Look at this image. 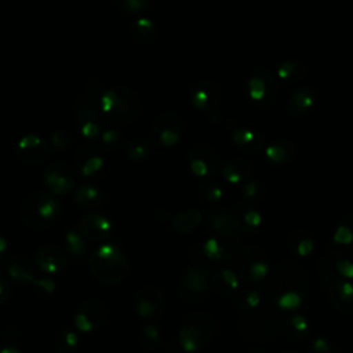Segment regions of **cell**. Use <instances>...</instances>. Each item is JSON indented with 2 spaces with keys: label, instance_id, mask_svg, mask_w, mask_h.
Returning <instances> with one entry per match:
<instances>
[{
  "label": "cell",
  "instance_id": "6da1fadb",
  "mask_svg": "<svg viewBox=\"0 0 353 353\" xmlns=\"http://www.w3.org/2000/svg\"><path fill=\"white\" fill-rule=\"evenodd\" d=\"M309 287L307 270L295 261H283L270 269L266 294L273 305L284 310L301 306Z\"/></svg>",
  "mask_w": 353,
  "mask_h": 353
},
{
  "label": "cell",
  "instance_id": "7a4b0ae2",
  "mask_svg": "<svg viewBox=\"0 0 353 353\" xmlns=\"http://www.w3.org/2000/svg\"><path fill=\"white\" fill-rule=\"evenodd\" d=\"M108 90L103 80L91 77L73 103V119L80 134L92 141L105 131L106 119L101 110V99Z\"/></svg>",
  "mask_w": 353,
  "mask_h": 353
},
{
  "label": "cell",
  "instance_id": "3957f363",
  "mask_svg": "<svg viewBox=\"0 0 353 353\" xmlns=\"http://www.w3.org/2000/svg\"><path fill=\"white\" fill-rule=\"evenodd\" d=\"M88 269L98 281L114 285L125 280L130 272L128 261L117 243H103L88 258Z\"/></svg>",
  "mask_w": 353,
  "mask_h": 353
},
{
  "label": "cell",
  "instance_id": "277c9868",
  "mask_svg": "<svg viewBox=\"0 0 353 353\" xmlns=\"http://www.w3.org/2000/svg\"><path fill=\"white\" fill-rule=\"evenodd\" d=\"M101 110L106 121L117 127L128 125L138 116L139 97L127 85H113L102 95Z\"/></svg>",
  "mask_w": 353,
  "mask_h": 353
},
{
  "label": "cell",
  "instance_id": "5b68a950",
  "mask_svg": "<svg viewBox=\"0 0 353 353\" xmlns=\"http://www.w3.org/2000/svg\"><path fill=\"white\" fill-rule=\"evenodd\" d=\"M61 212L59 203L50 194L34 192L21 204L19 216L30 229H44L52 225Z\"/></svg>",
  "mask_w": 353,
  "mask_h": 353
},
{
  "label": "cell",
  "instance_id": "8992f818",
  "mask_svg": "<svg viewBox=\"0 0 353 353\" xmlns=\"http://www.w3.org/2000/svg\"><path fill=\"white\" fill-rule=\"evenodd\" d=\"M214 331V319L204 312H194L182 320L178 331V341L183 350L196 352L203 349L211 341Z\"/></svg>",
  "mask_w": 353,
  "mask_h": 353
},
{
  "label": "cell",
  "instance_id": "52a82bcc",
  "mask_svg": "<svg viewBox=\"0 0 353 353\" xmlns=\"http://www.w3.org/2000/svg\"><path fill=\"white\" fill-rule=\"evenodd\" d=\"M237 276L239 280L251 284L262 283L270 273V262L268 252L258 244L247 245L237 255Z\"/></svg>",
  "mask_w": 353,
  "mask_h": 353
},
{
  "label": "cell",
  "instance_id": "ba28073f",
  "mask_svg": "<svg viewBox=\"0 0 353 353\" xmlns=\"http://www.w3.org/2000/svg\"><path fill=\"white\" fill-rule=\"evenodd\" d=\"M237 328L240 335L252 342H263L274 336L276 323L272 313L263 307L240 313Z\"/></svg>",
  "mask_w": 353,
  "mask_h": 353
},
{
  "label": "cell",
  "instance_id": "9c48e42d",
  "mask_svg": "<svg viewBox=\"0 0 353 353\" xmlns=\"http://www.w3.org/2000/svg\"><path fill=\"white\" fill-rule=\"evenodd\" d=\"M182 134V119L174 112H161L153 120L150 128V143L157 148H172L181 141Z\"/></svg>",
  "mask_w": 353,
  "mask_h": 353
},
{
  "label": "cell",
  "instance_id": "30bf717a",
  "mask_svg": "<svg viewBox=\"0 0 353 353\" xmlns=\"http://www.w3.org/2000/svg\"><path fill=\"white\" fill-rule=\"evenodd\" d=\"M190 171L203 179H212L222 168L219 152L208 143H196L186 156Z\"/></svg>",
  "mask_w": 353,
  "mask_h": 353
},
{
  "label": "cell",
  "instance_id": "8fae6325",
  "mask_svg": "<svg viewBox=\"0 0 353 353\" xmlns=\"http://www.w3.org/2000/svg\"><path fill=\"white\" fill-rule=\"evenodd\" d=\"M240 247V234L234 230L211 233L203 244V254L215 262H223L234 256Z\"/></svg>",
  "mask_w": 353,
  "mask_h": 353
},
{
  "label": "cell",
  "instance_id": "7c38bea8",
  "mask_svg": "<svg viewBox=\"0 0 353 353\" xmlns=\"http://www.w3.org/2000/svg\"><path fill=\"white\" fill-rule=\"evenodd\" d=\"M277 87L274 74L265 68L255 69L247 80V94L250 99L261 106H268L274 101Z\"/></svg>",
  "mask_w": 353,
  "mask_h": 353
},
{
  "label": "cell",
  "instance_id": "4fadbf2b",
  "mask_svg": "<svg viewBox=\"0 0 353 353\" xmlns=\"http://www.w3.org/2000/svg\"><path fill=\"white\" fill-rule=\"evenodd\" d=\"M211 287L210 274L200 265H190L185 269L181 277V295L189 302H197L207 296Z\"/></svg>",
  "mask_w": 353,
  "mask_h": 353
},
{
  "label": "cell",
  "instance_id": "5bb4252c",
  "mask_svg": "<svg viewBox=\"0 0 353 353\" xmlns=\"http://www.w3.org/2000/svg\"><path fill=\"white\" fill-rule=\"evenodd\" d=\"M106 319V307L105 305L95 298H88L76 307L74 312V325L77 330L83 332L95 331L102 327Z\"/></svg>",
  "mask_w": 353,
  "mask_h": 353
},
{
  "label": "cell",
  "instance_id": "9a60e30c",
  "mask_svg": "<svg viewBox=\"0 0 353 353\" xmlns=\"http://www.w3.org/2000/svg\"><path fill=\"white\" fill-rule=\"evenodd\" d=\"M43 182L51 193L62 196L74 188L76 172L65 163H54L44 168Z\"/></svg>",
  "mask_w": 353,
  "mask_h": 353
},
{
  "label": "cell",
  "instance_id": "2e32d148",
  "mask_svg": "<svg viewBox=\"0 0 353 353\" xmlns=\"http://www.w3.org/2000/svg\"><path fill=\"white\" fill-rule=\"evenodd\" d=\"M137 314L143 320H156L164 310V296L161 290L154 285L139 288L134 298Z\"/></svg>",
  "mask_w": 353,
  "mask_h": 353
},
{
  "label": "cell",
  "instance_id": "e0dca14e",
  "mask_svg": "<svg viewBox=\"0 0 353 353\" xmlns=\"http://www.w3.org/2000/svg\"><path fill=\"white\" fill-rule=\"evenodd\" d=\"M189 98L192 105L204 113L215 112L221 101L219 88L210 80L200 79L194 81L189 90Z\"/></svg>",
  "mask_w": 353,
  "mask_h": 353
},
{
  "label": "cell",
  "instance_id": "ac0fdd59",
  "mask_svg": "<svg viewBox=\"0 0 353 353\" xmlns=\"http://www.w3.org/2000/svg\"><path fill=\"white\" fill-rule=\"evenodd\" d=\"M73 161L79 175L85 178L92 176L97 172H99L101 168L103 167V163H105L103 150L99 145L94 142L83 143L81 146H79Z\"/></svg>",
  "mask_w": 353,
  "mask_h": 353
},
{
  "label": "cell",
  "instance_id": "d6986e66",
  "mask_svg": "<svg viewBox=\"0 0 353 353\" xmlns=\"http://www.w3.org/2000/svg\"><path fill=\"white\" fill-rule=\"evenodd\" d=\"M15 154L23 163L37 164L50 156V143L37 134H28L17 142Z\"/></svg>",
  "mask_w": 353,
  "mask_h": 353
},
{
  "label": "cell",
  "instance_id": "ffe728a7",
  "mask_svg": "<svg viewBox=\"0 0 353 353\" xmlns=\"http://www.w3.org/2000/svg\"><path fill=\"white\" fill-rule=\"evenodd\" d=\"M233 229L240 234L255 233L262 225V215L259 210L247 201H239L230 210Z\"/></svg>",
  "mask_w": 353,
  "mask_h": 353
},
{
  "label": "cell",
  "instance_id": "44dd1931",
  "mask_svg": "<svg viewBox=\"0 0 353 353\" xmlns=\"http://www.w3.org/2000/svg\"><path fill=\"white\" fill-rule=\"evenodd\" d=\"M79 230L85 240L103 241L110 237L113 225L106 215L97 211H88L80 218Z\"/></svg>",
  "mask_w": 353,
  "mask_h": 353
},
{
  "label": "cell",
  "instance_id": "7402d4cb",
  "mask_svg": "<svg viewBox=\"0 0 353 353\" xmlns=\"http://www.w3.org/2000/svg\"><path fill=\"white\" fill-rule=\"evenodd\" d=\"M317 91L312 85H303L295 88L287 102H285V110L287 113L294 119H302L307 116L317 103Z\"/></svg>",
  "mask_w": 353,
  "mask_h": 353
},
{
  "label": "cell",
  "instance_id": "603a6c76",
  "mask_svg": "<svg viewBox=\"0 0 353 353\" xmlns=\"http://www.w3.org/2000/svg\"><path fill=\"white\" fill-rule=\"evenodd\" d=\"M34 265L47 276H54L66 269L68 256L58 247L44 244L34 252Z\"/></svg>",
  "mask_w": 353,
  "mask_h": 353
},
{
  "label": "cell",
  "instance_id": "cb8c5ba5",
  "mask_svg": "<svg viewBox=\"0 0 353 353\" xmlns=\"http://www.w3.org/2000/svg\"><path fill=\"white\" fill-rule=\"evenodd\" d=\"M330 303L341 313L347 314L353 312V283L338 277L325 288Z\"/></svg>",
  "mask_w": 353,
  "mask_h": 353
},
{
  "label": "cell",
  "instance_id": "d4e9b609",
  "mask_svg": "<svg viewBox=\"0 0 353 353\" xmlns=\"http://www.w3.org/2000/svg\"><path fill=\"white\" fill-rule=\"evenodd\" d=\"M232 142L244 153H258L266 148V138L263 132L252 128L233 130Z\"/></svg>",
  "mask_w": 353,
  "mask_h": 353
},
{
  "label": "cell",
  "instance_id": "484cf974",
  "mask_svg": "<svg viewBox=\"0 0 353 353\" xmlns=\"http://www.w3.org/2000/svg\"><path fill=\"white\" fill-rule=\"evenodd\" d=\"M296 154V146L294 141L288 138H279L265 148V157L273 165L290 164Z\"/></svg>",
  "mask_w": 353,
  "mask_h": 353
},
{
  "label": "cell",
  "instance_id": "4316f807",
  "mask_svg": "<svg viewBox=\"0 0 353 353\" xmlns=\"http://www.w3.org/2000/svg\"><path fill=\"white\" fill-rule=\"evenodd\" d=\"M287 245L294 255L299 258H306L313 254L316 248V239L310 230L303 228H296L290 232L287 239Z\"/></svg>",
  "mask_w": 353,
  "mask_h": 353
},
{
  "label": "cell",
  "instance_id": "83f0119b",
  "mask_svg": "<svg viewBox=\"0 0 353 353\" xmlns=\"http://www.w3.org/2000/svg\"><path fill=\"white\" fill-rule=\"evenodd\" d=\"M252 167L243 157H233L222 165V176L229 185H243L251 179Z\"/></svg>",
  "mask_w": 353,
  "mask_h": 353
},
{
  "label": "cell",
  "instance_id": "f1b7e54d",
  "mask_svg": "<svg viewBox=\"0 0 353 353\" xmlns=\"http://www.w3.org/2000/svg\"><path fill=\"white\" fill-rule=\"evenodd\" d=\"M8 276L17 283V284H34L36 283V273L33 263L25 256V255H14L8 265H7Z\"/></svg>",
  "mask_w": 353,
  "mask_h": 353
},
{
  "label": "cell",
  "instance_id": "f546056e",
  "mask_svg": "<svg viewBox=\"0 0 353 353\" xmlns=\"http://www.w3.org/2000/svg\"><path fill=\"white\" fill-rule=\"evenodd\" d=\"M210 280L214 290L222 296L233 295L240 284L237 273L233 269L225 266H219L218 269H215L212 276H210Z\"/></svg>",
  "mask_w": 353,
  "mask_h": 353
},
{
  "label": "cell",
  "instance_id": "4dcf8cb0",
  "mask_svg": "<svg viewBox=\"0 0 353 353\" xmlns=\"http://www.w3.org/2000/svg\"><path fill=\"white\" fill-rule=\"evenodd\" d=\"M203 222V212L197 208H188L171 218V226L175 233L186 236L197 230Z\"/></svg>",
  "mask_w": 353,
  "mask_h": 353
},
{
  "label": "cell",
  "instance_id": "1f68e13d",
  "mask_svg": "<svg viewBox=\"0 0 353 353\" xmlns=\"http://www.w3.org/2000/svg\"><path fill=\"white\" fill-rule=\"evenodd\" d=\"M76 204L87 211H94L103 201V192L94 183H83L74 190Z\"/></svg>",
  "mask_w": 353,
  "mask_h": 353
},
{
  "label": "cell",
  "instance_id": "d6a6232c",
  "mask_svg": "<svg viewBox=\"0 0 353 353\" xmlns=\"http://www.w3.org/2000/svg\"><path fill=\"white\" fill-rule=\"evenodd\" d=\"M130 33L137 43L150 44L157 39L159 29L152 19L146 17H139L131 22Z\"/></svg>",
  "mask_w": 353,
  "mask_h": 353
},
{
  "label": "cell",
  "instance_id": "836d02e7",
  "mask_svg": "<svg viewBox=\"0 0 353 353\" xmlns=\"http://www.w3.org/2000/svg\"><path fill=\"white\" fill-rule=\"evenodd\" d=\"M203 221L208 226V229L212 230V233L233 229L230 211L221 207L210 208L205 212H203Z\"/></svg>",
  "mask_w": 353,
  "mask_h": 353
},
{
  "label": "cell",
  "instance_id": "e575fe53",
  "mask_svg": "<svg viewBox=\"0 0 353 353\" xmlns=\"http://www.w3.org/2000/svg\"><path fill=\"white\" fill-rule=\"evenodd\" d=\"M309 321L303 314H290L283 323V332L288 339L301 341L309 332Z\"/></svg>",
  "mask_w": 353,
  "mask_h": 353
},
{
  "label": "cell",
  "instance_id": "d590c367",
  "mask_svg": "<svg viewBox=\"0 0 353 353\" xmlns=\"http://www.w3.org/2000/svg\"><path fill=\"white\" fill-rule=\"evenodd\" d=\"M306 74V66L296 59H287L277 65L276 76L285 83H298Z\"/></svg>",
  "mask_w": 353,
  "mask_h": 353
},
{
  "label": "cell",
  "instance_id": "8d00e7d4",
  "mask_svg": "<svg viewBox=\"0 0 353 353\" xmlns=\"http://www.w3.org/2000/svg\"><path fill=\"white\" fill-rule=\"evenodd\" d=\"M338 274L349 281L353 280V245L341 247L331 256Z\"/></svg>",
  "mask_w": 353,
  "mask_h": 353
},
{
  "label": "cell",
  "instance_id": "74e56055",
  "mask_svg": "<svg viewBox=\"0 0 353 353\" xmlns=\"http://www.w3.org/2000/svg\"><path fill=\"white\" fill-rule=\"evenodd\" d=\"M332 241L334 244H338L342 247H349L353 244V214L343 215L336 222Z\"/></svg>",
  "mask_w": 353,
  "mask_h": 353
},
{
  "label": "cell",
  "instance_id": "f35d334b",
  "mask_svg": "<svg viewBox=\"0 0 353 353\" xmlns=\"http://www.w3.org/2000/svg\"><path fill=\"white\" fill-rule=\"evenodd\" d=\"M124 152L127 157L132 161H142L148 159L152 153V143L143 138H134L125 142Z\"/></svg>",
  "mask_w": 353,
  "mask_h": 353
},
{
  "label": "cell",
  "instance_id": "ab89813d",
  "mask_svg": "<svg viewBox=\"0 0 353 353\" xmlns=\"http://www.w3.org/2000/svg\"><path fill=\"white\" fill-rule=\"evenodd\" d=\"M261 302H262L261 292L254 287H245L244 290H241L237 294V299H236L240 313H245V312L258 309L261 306Z\"/></svg>",
  "mask_w": 353,
  "mask_h": 353
},
{
  "label": "cell",
  "instance_id": "60d3db41",
  "mask_svg": "<svg viewBox=\"0 0 353 353\" xmlns=\"http://www.w3.org/2000/svg\"><path fill=\"white\" fill-rule=\"evenodd\" d=\"M243 201H247L250 204H256L259 201H262L266 196V186L262 181L258 179H250L245 183L241 185L240 189Z\"/></svg>",
  "mask_w": 353,
  "mask_h": 353
},
{
  "label": "cell",
  "instance_id": "b9f144b4",
  "mask_svg": "<svg viewBox=\"0 0 353 353\" xmlns=\"http://www.w3.org/2000/svg\"><path fill=\"white\" fill-rule=\"evenodd\" d=\"M65 254L72 258H81L85 254V239L76 230H68L65 237Z\"/></svg>",
  "mask_w": 353,
  "mask_h": 353
},
{
  "label": "cell",
  "instance_id": "7bdbcfd3",
  "mask_svg": "<svg viewBox=\"0 0 353 353\" xmlns=\"http://www.w3.org/2000/svg\"><path fill=\"white\" fill-rule=\"evenodd\" d=\"M225 194V190L221 186V183H218L214 179H208L205 181L200 189H199V196L203 201L205 203H210V204H214V203H218Z\"/></svg>",
  "mask_w": 353,
  "mask_h": 353
},
{
  "label": "cell",
  "instance_id": "ee69618b",
  "mask_svg": "<svg viewBox=\"0 0 353 353\" xmlns=\"http://www.w3.org/2000/svg\"><path fill=\"white\" fill-rule=\"evenodd\" d=\"M319 280L321 283V285L325 288L328 284H331L334 280H336L338 277H341L334 266V262L331 259V256L324 255L319 259Z\"/></svg>",
  "mask_w": 353,
  "mask_h": 353
},
{
  "label": "cell",
  "instance_id": "f6af8a7d",
  "mask_svg": "<svg viewBox=\"0 0 353 353\" xmlns=\"http://www.w3.org/2000/svg\"><path fill=\"white\" fill-rule=\"evenodd\" d=\"M161 342V332L160 330L153 324H146L139 334V343L145 349H156L159 343Z\"/></svg>",
  "mask_w": 353,
  "mask_h": 353
},
{
  "label": "cell",
  "instance_id": "bcb514c9",
  "mask_svg": "<svg viewBox=\"0 0 353 353\" xmlns=\"http://www.w3.org/2000/svg\"><path fill=\"white\" fill-rule=\"evenodd\" d=\"M101 141H102V145L105 148H108L109 150H117L123 146L124 143V137L123 134L116 130V128H109V130H105L102 132V135L99 137Z\"/></svg>",
  "mask_w": 353,
  "mask_h": 353
},
{
  "label": "cell",
  "instance_id": "7dc6e473",
  "mask_svg": "<svg viewBox=\"0 0 353 353\" xmlns=\"http://www.w3.org/2000/svg\"><path fill=\"white\" fill-rule=\"evenodd\" d=\"M116 4L124 12L138 14L148 10L153 4V0H117Z\"/></svg>",
  "mask_w": 353,
  "mask_h": 353
},
{
  "label": "cell",
  "instance_id": "c3c4849f",
  "mask_svg": "<svg viewBox=\"0 0 353 353\" xmlns=\"http://www.w3.org/2000/svg\"><path fill=\"white\" fill-rule=\"evenodd\" d=\"M70 142H72V138H70L69 132L65 130H57L51 134V143L55 149L63 150V149L69 148Z\"/></svg>",
  "mask_w": 353,
  "mask_h": 353
},
{
  "label": "cell",
  "instance_id": "681fc988",
  "mask_svg": "<svg viewBox=\"0 0 353 353\" xmlns=\"http://www.w3.org/2000/svg\"><path fill=\"white\" fill-rule=\"evenodd\" d=\"M57 341H58V342H61V341L63 342V345L59 346V347H65V350H69V349H74V346H76L77 342H79V338H77V334H74L73 331L65 330L63 332H61V334L58 335Z\"/></svg>",
  "mask_w": 353,
  "mask_h": 353
},
{
  "label": "cell",
  "instance_id": "f907efd6",
  "mask_svg": "<svg viewBox=\"0 0 353 353\" xmlns=\"http://www.w3.org/2000/svg\"><path fill=\"white\" fill-rule=\"evenodd\" d=\"M11 298V284L8 277L0 270V305H4Z\"/></svg>",
  "mask_w": 353,
  "mask_h": 353
},
{
  "label": "cell",
  "instance_id": "816d5d0a",
  "mask_svg": "<svg viewBox=\"0 0 353 353\" xmlns=\"http://www.w3.org/2000/svg\"><path fill=\"white\" fill-rule=\"evenodd\" d=\"M33 288L40 294V295H48L55 290V283L50 279H37L36 283L33 284Z\"/></svg>",
  "mask_w": 353,
  "mask_h": 353
},
{
  "label": "cell",
  "instance_id": "f5cc1de1",
  "mask_svg": "<svg viewBox=\"0 0 353 353\" xmlns=\"http://www.w3.org/2000/svg\"><path fill=\"white\" fill-rule=\"evenodd\" d=\"M312 353H334V347L325 338L319 336L312 343Z\"/></svg>",
  "mask_w": 353,
  "mask_h": 353
},
{
  "label": "cell",
  "instance_id": "db71d44e",
  "mask_svg": "<svg viewBox=\"0 0 353 353\" xmlns=\"http://www.w3.org/2000/svg\"><path fill=\"white\" fill-rule=\"evenodd\" d=\"M8 250H10V244L8 241L0 236V262L7 256L8 254Z\"/></svg>",
  "mask_w": 353,
  "mask_h": 353
},
{
  "label": "cell",
  "instance_id": "11a10c76",
  "mask_svg": "<svg viewBox=\"0 0 353 353\" xmlns=\"http://www.w3.org/2000/svg\"><path fill=\"white\" fill-rule=\"evenodd\" d=\"M0 353H21L18 350V347H14V346H3L0 349Z\"/></svg>",
  "mask_w": 353,
  "mask_h": 353
},
{
  "label": "cell",
  "instance_id": "9f6ffc18",
  "mask_svg": "<svg viewBox=\"0 0 353 353\" xmlns=\"http://www.w3.org/2000/svg\"><path fill=\"white\" fill-rule=\"evenodd\" d=\"M281 353H296V352H292V350H285V352H281Z\"/></svg>",
  "mask_w": 353,
  "mask_h": 353
}]
</instances>
